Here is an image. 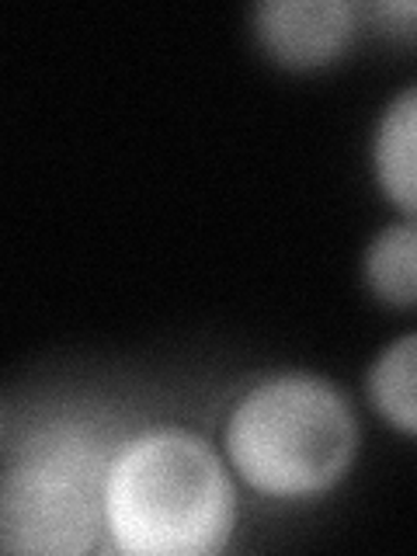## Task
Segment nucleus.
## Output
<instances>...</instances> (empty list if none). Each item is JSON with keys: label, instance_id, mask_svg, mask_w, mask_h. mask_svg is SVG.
Instances as JSON below:
<instances>
[{"label": "nucleus", "instance_id": "nucleus-1", "mask_svg": "<svg viewBox=\"0 0 417 556\" xmlns=\"http://www.w3.org/2000/svg\"><path fill=\"white\" fill-rule=\"evenodd\" d=\"M237 483L223 448L185 425L122 434L104 477V546L122 556H216L237 532Z\"/></svg>", "mask_w": 417, "mask_h": 556}, {"label": "nucleus", "instance_id": "nucleus-2", "mask_svg": "<svg viewBox=\"0 0 417 556\" xmlns=\"http://www.w3.org/2000/svg\"><path fill=\"white\" fill-rule=\"evenodd\" d=\"M362 431L334 379L282 369L243 387L223 417L233 477L265 501H317L352 473Z\"/></svg>", "mask_w": 417, "mask_h": 556}, {"label": "nucleus", "instance_id": "nucleus-3", "mask_svg": "<svg viewBox=\"0 0 417 556\" xmlns=\"http://www.w3.org/2000/svg\"><path fill=\"white\" fill-rule=\"evenodd\" d=\"M122 442L98 421L56 414L8 445L0 477V549L80 556L104 543V477Z\"/></svg>", "mask_w": 417, "mask_h": 556}, {"label": "nucleus", "instance_id": "nucleus-4", "mask_svg": "<svg viewBox=\"0 0 417 556\" xmlns=\"http://www.w3.org/2000/svg\"><path fill=\"white\" fill-rule=\"evenodd\" d=\"M257 49L295 74H313L338 63L358 35L352 0H265L251 11Z\"/></svg>", "mask_w": 417, "mask_h": 556}, {"label": "nucleus", "instance_id": "nucleus-5", "mask_svg": "<svg viewBox=\"0 0 417 556\" xmlns=\"http://www.w3.org/2000/svg\"><path fill=\"white\" fill-rule=\"evenodd\" d=\"M372 181L400 219L417 223V80L382 104L369 143Z\"/></svg>", "mask_w": 417, "mask_h": 556}, {"label": "nucleus", "instance_id": "nucleus-6", "mask_svg": "<svg viewBox=\"0 0 417 556\" xmlns=\"http://www.w3.org/2000/svg\"><path fill=\"white\" fill-rule=\"evenodd\" d=\"M365 400L382 425L417 439V330L387 341L365 369Z\"/></svg>", "mask_w": 417, "mask_h": 556}, {"label": "nucleus", "instance_id": "nucleus-7", "mask_svg": "<svg viewBox=\"0 0 417 556\" xmlns=\"http://www.w3.org/2000/svg\"><path fill=\"white\" fill-rule=\"evenodd\" d=\"M362 282L382 306H417V223L396 219L379 226L362 251Z\"/></svg>", "mask_w": 417, "mask_h": 556}, {"label": "nucleus", "instance_id": "nucleus-8", "mask_svg": "<svg viewBox=\"0 0 417 556\" xmlns=\"http://www.w3.org/2000/svg\"><path fill=\"white\" fill-rule=\"evenodd\" d=\"M372 14L387 17V22H417V0H390V4H372Z\"/></svg>", "mask_w": 417, "mask_h": 556}]
</instances>
